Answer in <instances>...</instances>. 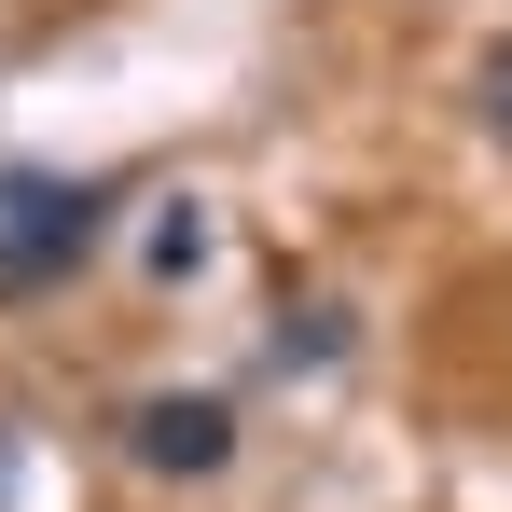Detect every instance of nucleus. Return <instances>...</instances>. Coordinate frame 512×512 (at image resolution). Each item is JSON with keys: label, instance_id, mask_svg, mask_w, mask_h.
Listing matches in <instances>:
<instances>
[{"label": "nucleus", "instance_id": "obj_4", "mask_svg": "<svg viewBox=\"0 0 512 512\" xmlns=\"http://www.w3.org/2000/svg\"><path fill=\"white\" fill-rule=\"evenodd\" d=\"M471 97H485V125H499V139H512V42H499V56H485V70H471Z\"/></svg>", "mask_w": 512, "mask_h": 512}, {"label": "nucleus", "instance_id": "obj_1", "mask_svg": "<svg viewBox=\"0 0 512 512\" xmlns=\"http://www.w3.org/2000/svg\"><path fill=\"white\" fill-rule=\"evenodd\" d=\"M97 250V194L84 180H0V291L56 277V263Z\"/></svg>", "mask_w": 512, "mask_h": 512}, {"label": "nucleus", "instance_id": "obj_2", "mask_svg": "<svg viewBox=\"0 0 512 512\" xmlns=\"http://www.w3.org/2000/svg\"><path fill=\"white\" fill-rule=\"evenodd\" d=\"M125 443H139V471H180V485H208V471L236 457V416H222L208 388H167V402H139V416H125Z\"/></svg>", "mask_w": 512, "mask_h": 512}, {"label": "nucleus", "instance_id": "obj_3", "mask_svg": "<svg viewBox=\"0 0 512 512\" xmlns=\"http://www.w3.org/2000/svg\"><path fill=\"white\" fill-rule=\"evenodd\" d=\"M194 263H208V222H194V194H180L167 222H153V277H194Z\"/></svg>", "mask_w": 512, "mask_h": 512}]
</instances>
